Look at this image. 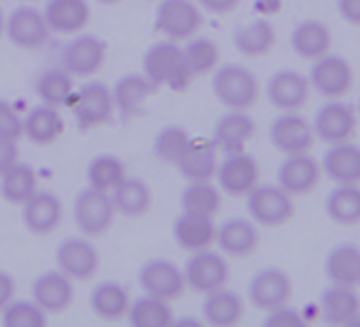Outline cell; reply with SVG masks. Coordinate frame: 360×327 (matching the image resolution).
Here are the masks:
<instances>
[{
	"mask_svg": "<svg viewBox=\"0 0 360 327\" xmlns=\"http://www.w3.org/2000/svg\"><path fill=\"white\" fill-rule=\"evenodd\" d=\"M142 75L153 83L155 90L159 87L180 90L193 79L185 66L183 47H180V43L169 39H161L144 51Z\"/></svg>",
	"mask_w": 360,
	"mask_h": 327,
	"instance_id": "cell-1",
	"label": "cell"
},
{
	"mask_svg": "<svg viewBox=\"0 0 360 327\" xmlns=\"http://www.w3.org/2000/svg\"><path fill=\"white\" fill-rule=\"evenodd\" d=\"M212 94L227 109L248 111L259 100L261 83L257 75L244 64H219L212 70Z\"/></svg>",
	"mask_w": 360,
	"mask_h": 327,
	"instance_id": "cell-2",
	"label": "cell"
},
{
	"mask_svg": "<svg viewBox=\"0 0 360 327\" xmlns=\"http://www.w3.org/2000/svg\"><path fill=\"white\" fill-rule=\"evenodd\" d=\"M204 26V11L195 0H157L153 28L169 41L183 43Z\"/></svg>",
	"mask_w": 360,
	"mask_h": 327,
	"instance_id": "cell-3",
	"label": "cell"
},
{
	"mask_svg": "<svg viewBox=\"0 0 360 327\" xmlns=\"http://www.w3.org/2000/svg\"><path fill=\"white\" fill-rule=\"evenodd\" d=\"M248 217L263 228H280L295 215L292 196L278 183H257L246 196Z\"/></svg>",
	"mask_w": 360,
	"mask_h": 327,
	"instance_id": "cell-4",
	"label": "cell"
},
{
	"mask_svg": "<svg viewBox=\"0 0 360 327\" xmlns=\"http://www.w3.org/2000/svg\"><path fill=\"white\" fill-rule=\"evenodd\" d=\"M117 217L110 194L85 185L72 200V219L79 232L87 238L106 234Z\"/></svg>",
	"mask_w": 360,
	"mask_h": 327,
	"instance_id": "cell-5",
	"label": "cell"
},
{
	"mask_svg": "<svg viewBox=\"0 0 360 327\" xmlns=\"http://www.w3.org/2000/svg\"><path fill=\"white\" fill-rule=\"evenodd\" d=\"M229 274L231 270H229L227 257H223V253L219 251H212L210 247L189 253L183 266L187 289H191L193 293H202V295L225 287L229 283Z\"/></svg>",
	"mask_w": 360,
	"mask_h": 327,
	"instance_id": "cell-6",
	"label": "cell"
},
{
	"mask_svg": "<svg viewBox=\"0 0 360 327\" xmlns=\"http://www.w3.org/2000/svg\"><path fill=\"white\" fill-rule=\"evenodd\" d=\"M70 106L75 123L83 132L108 123L115 113L110 87L102 81H87L85 85L75 90Z\"/></svg>",
	"mask_w": 360,
	"mask_h": 327,
	"instance_id": "cell-7",
	"label": "cell"
},
{
	"mask_svg": "<svg viewBox=\"0 0 360 327\" xmlns=\"http://www.w3.org/2000/svg\"><path fill=\"white\" fill-rule=\"evenodd\" d=\"M217 185L231 198H244L261 179V166L255 155L244 151L225 153L214 173Z\"/></svg>",
	"mask_w": 360,
	"mask_h": 327,
	"instance_id": "cell-8",
	"label": "cell"
},
{
	"mask_svg": "<svg viewBox=\"0 0 360 327\" xmlns=\"http://www.w3.org/2000/svg\"><path fill=\"white\" fill-rule=\"evenodd\" d=\"M51 35L43 9H37L32 3H22L7 16L5 39L20 49H41Z\"/></svg>",
	"mask_w": 360,
	"mask_h": 327,
	"instance_id": "cell-9",
	"label": "cell"
},
{
	"mask_svg": "<svg viewBox=\"0 0 360 327\" xmlns=\"http://www.w3.org/2000/svg\"><path fill=\"white\" fill-rule=\"evenodd\" d=\"M309 87L316 90L322 98H341L354 85V68L352 64L339 54H324L311 60V68L307 75Z\"/></svg>",
	"mask_w": 360,
	"mask_h": 327,
	"instance_id": "cell-10",
	"label": "cell"
},
{
	"mask_svg": "<svg viewBox=\"0 0 360 327\" xmlns=\"http://www.w3.org/2000/svg\"><path fill=\"white\" fill-rule=\"evenodd\" d=\"M106 56L108 47L100 37L79 32L62 47L60 66L72 77H91L102 70V66L106 64Z\"/></svg>",
	"mask_w": 360,
	"mask_h": 327,
	"instance_id": "cell-11",
	"label": "cell"
},
{
	"mask_svg": "<svg viewBox=\"0 0 360 327\" xmlns=\"http://www.w3.org/2000/svg\"><path fill=\"white\" fill-rule=\"evenodd\" d=\"M56 268L72 280H89L100 270V251L83 234L68 236L56 247Z\"/></svg>",
	"mask_w": 360,
	"mask_h": 327,
	"instance_id": "cell-12",
	"label": "cell"
},
{
	"mask_svg": "<svg viewBox=\"0 0 360 327\" xmlns=\"http://www.w3.org/2000/svg\"><path fill=\"white\" fill-rule=\"evenodd\" d=\"M138 285L142 293L161 297V300H176L187 291L183 268L165 257H150L138 270Z\"/></svg>",
	"mask_w": 360,
	"mask_h": 327,
	"instance_id": "cell-13",
	"label": "cell"
},
{
	"mask_svg": "<svg viewBox=\"0 0 360 327\" xmlns=\"http://www.w3.org/2000/svg\"><path fill=\"white\" fill-rule=\"evenodd\" d=\"M290 295H292V280L288 272L282 268L276 266L261 268L248 280V302L263 312L288 304Z\"/></svg>",
	"mask_w": 360,
	"mask_h": 327,
	"instance_id": "cell-14",
	"label": "cell"
},
{
	"mask_svg": "<svg viewBox=\"0 0 360 327\" xmlns=\"http://www.w3.org/2000/svg\"><path fill=\"white\" fill-rule=\"evenodd\" d=\"M356 121H358V117H356V111L352 109V104H347L339 98H330L316 111L311 130L318 140L333 144V142L349 140L354 136Z\"/></svg>",
	"mask_w": 360,
	"mask_h": 327,
	"instance_id": "cell-15",
	"label": "cell"
},
{
	"mask_svg": "<svg viewBox=\"0 0 360 327\" xmlns=\"http://www.w3.org/2000/svg\"><path fill=\"white\" fill-rule=\"evenodd\" d=\"M276 179H278V185L282 190H286L292 198L307 196L318 187V183L322 179L320 161L314 155H309V151L286 155L280 161Z\"/></svg>",
	"mask_w": 360,
	"mask_h": 327,
	"instance_id": "cell-16",
	"label": "cell"
},
{
	"mask_svg": "<svg viewBox=\"0 0 360 327\" xmlns=\"http://www.w3.org/2000/svg\"><path fill=\"white\" fill-rule=\"evenodd\" d=\"M314 138L311 123L299 111H280L269 123V142L284 155L309 151Z\"/></svg>",
	"mask_w": 360,
	"mask_h": 327,
	"instance_id": "cell-17",
	"label": "cell"
},
{
	"mask_svg": "<svg viewBox=\"0 0 360 327\" xmlns=\"http://www.w3.org/2000/svg\"><path fill=\"white\" fill-rule=\"evenodd\" d=\"M24 228L34 236L53 234L64 219V202L49 190H37L22 206Z\"/></svg>",
	"mask_w": 360,
	"mask_h": 327,
	"instance_id": "cell-18",
	"label": "cell"
},
{
	"mask_svg": "<svg viewBox=\"0 0 360 327\" xmlns=\"http://www.w3.org/2000/svg\"><path fill=\"white\" fill-rule=\"evenodd\" d=\"M309 81L295 68L276 70L265 85V96L269 104L278 111H299L309 100Z\"/></svg>",
	"mask_w": 360,
	"mask_h": 327,
	"instance_id": "cell-19",
	"label": "cell"
},
{
	"mask_svg": "<svg viewBox=\"0 0 360 327\" xmlns=\"http://www.w3.org/2000/svg\"><path fill=\"white\" fill-rule=\"evenodd\" d=\"M30 297L47 312V314H60L70 308L75 302V280L68 278L58 268L45 270L37 274V278L30 285Z\"/></svg>",
	"mask_w": 360,
	"mask_h": 327,
	"instance_id": "cell-20",
	"label": "cell"
},
{
	"mask_svg": "<svg viewBox=\"0 0 360 327\" xmlns=\"http://www.w3.org/2000/svg\"><path fill=\"white\" fill-rule=\"evenodd\" d=\"M259 230L257 223L248 217H229L223 223L217 226V236L214 242L221 249L223 255L229 257H248L257 251L259 247Z\"/></svg>",
	"mask_w": 360,
	"mask_h": 327,
	"instance_id": "cell-21",
	"label": "cell"
},
{
	"mask_svg": "<svg viewBox=\"0 0 360 327\" xmlns=\"http://www.w3.org/2000/svg\"><path fill=\"white\" fill-rule=\"evenodd\" d=\"M257 132L255 119L240 109H227L225 115H221L212 128V142L223 153L244 151L246 144L252 140Z\"/></svg>",
	"mask_w": 360,
	"mask_h": 327,
	"instance_id": "cell-22",
	"label": "cell"
},
{
	"mask_svg": "<svg viewBox=\"0 0 360 327\" xmlns=\"http://www.w3.org/2000/svg\"><path fill=\"white\" fill-rule=\"evenodd\" d=\"M320 168L333 183H360V144L333 142L322 155Z\"/></svg>",
	"mask_w": 360,
	"mask_h": 327,
	"instance_id": "cell-23",
	"label": "cell"
},
{
	"mask_svg": "<svg viewBox=\"0 0 360 327\" xmlns=\"http://www.w3.org/2000/svg\"><path fill=\"white\" fill-rule=\"evenodd\" d=\"M172 236H174L176 245L187 253L208 249L214 245V236H217L214 217H204V215L180 211V215L172 223Z\"/></svg>",
	"mask_w": 360,
	"mask_h": 327,
	"instance_id": "cell-24",
	"label": "cell"
},
{
	"mask_svg": "<svg viewBox=\"0 0 360 327\" xmlns=\"http://www.w3.org/2000/svg\"><path fill=\"white\" fill-rule=\"evenodd\" d=\"M219 166V149L212 140L193 136L187 151L176 161L178 173L187 181H208L214 179Z\"/></svg>",
	"mask_w": 360,
	"mask_h": 327,
	"instance_id": "cell-25",
	"label": "cell"
},
{
	"mask_svg": "<svg viewBox=\"0 0 360 327\" xmlns=\"http://www.w3.org/2000/svg\"><path fill=\"white\" fill-rule=\"evenodd\" d=\"M43 13L51 32L58 35H79L91 20L87 0H47Z\"/></svg>",
	"mask_w": 360,
	"mask_h": 327,
	"instance_id": "cell-26",
	"label": "cell"
},
{
	"mask_svg": "<svg viewBox=\"0 0 360 327\" xmlns=\"http://www.w3.org/2000/svg\"><path fill=\"white\" fill-rule=\"evenodd\" d=\"M202 319L214 327H231L244 319V300L238 291L227 285L214 289L204 295L202 302Z\"/></svg>",
	"mask_w": 360,
	"mask_h": 327,
	"instance_id": "cell-27",
	"label": "cell"
},
{
	"mask_svg": "<svg viewBox=\"0 0 360 327\" xmlns=\"http://www.w3.org/2000/svg\"><path fill=\"white\" fill-rule=\"evenodd\" d=\"M153 92H155L153 83L142 73H125L110 87L115 111L123 119H129L142 109V104L148 100Z\"/></svg>",
	"mask_w": 360,
	"mask_h": 327,
	"instance_id": "cell-28",
	"label": "cell"
},
{
	"mask_svg": "<svg viewBox=\"0 0 360 327\" xmlns=\"http://www.w3.org/2000/svg\"><path fill=\"white\" fill-rule=\"evenodd\" d=\"M129 302H131L129 291L119 280H102L89 293V308H91V312L98 319L108 321V323L125 319Z\"/></svg>",
	"mask_w": 360,
	"mask_h": 327,
	"instance_id": "cell-29",
	"label": "cell"
},
{
	"mask_svg": "<svg viewBox=\"0 0 360 327\" xmlns=\"http://www.w3.org/2000/svg\"><path fill=\"white\" fill-rule=\"evenodd\" d=\"M320 312L330 325H347L360 312V295L349 285L330 283L320 293Z\"/></svg>",
	"mask_w": 360,
	"mask_h": 327,
	"instance_id": "cell-30",
	"label": "cell"
},
{
	"mask_svg": "<svg viewBox=\"0 0 360 327\" xmlns=\"http://www.w3.org/2000/svg\"><path fill=\"white\" fill-rule=\"evenodd\" d=\"M333 47V32L320 20H303L290 32V49L303 60H316Z\"/></svg>",
	"mask_w": 360,
	"mask_h": 327,
	"instance_id": "cell-31",
	"label": "cell"
},
{
	"mask_svg": "<svg viewBox=\"0 0 360 327\" xmlns=\"http://www.w3.org/2000/svg\"><path fill=\"white\" fill-rule=\"evenodd\" d=\"M22 123H24V138L41 147L56 142L64 132V119L60 115V109L43 102L32 106L22 117Z\"/></svg>",
	"mask_w": 360,
	"mask_h": 327,
	"instance_id": "cell-32",
	"label": "cell"
},
{
	"mask_svg": "<svg viewBox=\"0 0 360 327\" xmlns=\"http://www.w3.org/2000/svg\"><path fill=\"white\" fill-rule=\"evenodd\" d=\"M110 200H112L117 215L134 219V217H142L144 213H148V209L153 206V192L146 181L127 175L110 192Z\"/></svg>",
	"mask_w": 360,
	"mask_h": 327,
	"instance_id": "cell-33",
	"label": "cell"
},
{
	"mask_svg": "<svg viewBox=\"0 0 360 327\" xmlns=\"http://www.w3.org/2000/svg\"><path fill=\"white\" fill-rule=\"evenodd\" d=\"M326 217L337 226L360 223V183H337L324 200Z\"/></svg>",
	"mask_w": 360,
	"mask_h": 327,
	"instance_id": "cell-34",
	"label": "cell"
},
{
	"mask_svg": "<svg viewBox=\"0 0 360 327\" xmlns=\"http://www.w3.org/2000/svg\"><path fill=\"white\" fill-rule=\"evenodd\" d=\"M39 190V177L32 164L18 159L0 175V198L9 204L22 206Z\"/></svg>",
	"mask_w": 360,
	"mask_h": 327,
	"instance_id": "cell-35",
	"label": "cell"
},
{
	"mask_svg": "<svg viewBox=\"0 0 360 327\" xmlns=\"http://www.w3.org/2000/svg\"><path fill=\"white\" fill-rule=\"evenodd\" d=\"M324 274L328 283L356 287L360 280V247L354 242H341L326 253Z\"/></svg>",
	"mask_w": 360,
	"mask_h": 327,
	"instance_id": "cell-36",
	"label": "cell"
},
{
	"mask_svg": "<svg viewBox=\"0 0 360 327\" xmlns=\"http://www.w3.org/2000/svg\"><path fill=\"white\" fill-rule=\"evenodd\" d=\"M34 94L43 104L62 109L75 96V77L62 66L45 68L34 81Z\"/></svg>",
	"mask_w": 360,
	"mask_h": 327,
	"instance_id": "cell-37",
	"label": "cell"
},
{
	"mask_svg": "<svg viewBox=\"0 0 360 327\" xmlns=\"http://www.w3.org/2000/svg\"><path fill=\"white\" fill-rule=\"evenodd\" d=\"M276 45V28L267 18L248 22L233 32V47L246 58H261Z\"/></svg>",
	"mask_w": 360,
	"mask_h": 327,
	"instance_id": "cell-38",
	"label": "cell"
},
{
	"mask_svg": "<svg viewBox=\"0 0 360 327\" xmlns=\"http://www.w3.org/2000/svg\"><path fill=\"white\" fill-rule=\"evenodd\" d=\"M125 319L134 327H169L174 321V310L167 300L142 293L129 302Z\"/></svg>",
	"mask_w": 360,
	"mask_h": 327,
	"instance_id": "cell-39",
	"label": "cell"
},
{
	"mask_svg": "<svg viewBox=\"0 0 360 327\" xmlns=\"http://www.w3.org/2000/svg\"><path fill=\"white\" fill-rule=\"evenodd\" d=\"M127 177V166L115 153H98L89 159L85 168L87 185L100 192H112Z\"/></svg>",
	"mask_w": 360,
	"mask_h": 327,
	"instance_id": "cell-40",
	"label": "cell"
},
{
	"mask_svg": "<svg viewBox=\"0 0 360 327\" xmlns=\"http://www.w3.org/2000/svg\"><path fill=\"white\" fill-rule=\"evenodd\" d=\"M180 211L214 217L221 211V190L208 181H187L185 190L180 192Z\"/></svg>",
	"mask_w": 360,
	"mask_h": 327,
	"instance_id": "cell-41",
	"label": "cell"
},
{
	"mask_svg": "<svg viewBox=\"0 0 360 327\" xmlns=\"http://www.w3.org/2000/svg\"><path fill=\"white\" fill-rule=\"evenodd\" d=\"M183 47V60L191 77H202L212 73L221 62V49L210 37L193 35L185 41Z\"/></svg>",
	"mask_w": 360,
	"mask_h": 327,
	"instance_id": "cell-42",
	"label": "cell"
},
{
	"mask_svg": "<svg viewBox=\"0 0 360 327\" xmlns=\"http://www.w3.org/2000/svg\"><path fill=\"white\" fill-rule=\"evenodd\" d=\"M191 138L193 136L185 125H178V123L163 125L153 138V155L163 164L176 166V161L187 151Z\"/></svg>",
	"mask_w": 360,
	"mask_h": 327,
	"instance_id": "cell-43",
	"label": "cell"
},
{
	"mask_svg": "<svg viewBox=\"0 0 360 327\" xmlns=\"http://www.w3.org/2000/svg\"><path fill=\"white\" fill-rule=\"evenodd\" d=\"M49 314L30 297L18 300L13 297L3 310H0V323L5 327H45Z\"/></svg>",
	"mask_w": 360,
	"mask_h": 327,
	"instance_id": "cell-44",
	"label": "cell"
},
{
	"mask_svg": "<svg viewBox=\"0 0 360 327\" xmlns=\"http://www.w3.org/2000/svg\"><path fill=\"white\" fill-rule=\"evenodd\" d=\"M0 138L20 142L24 138V123L13 104L5 98H0Z\"/></svg>",
	"mask_w": 360,
	"mask_h": 327,
	"instance_id": "cell-45",
	"label": "cell"
},
{
	"mask_svg": "<svg viewBox=\"0 0 360 327\" xmlns=\"http://www.w3.org/2000/svg\"><path fill=\"white\" fill-rule=\"evenodd\" d=\"M263 325L265 327H303L305 316L297 308H292L288 304H282V306L271 308V310L265 312Z\"/></svg>",
	"mask_w": 360,
	"mask_h": 327,
	"instance_id": "cell-46",
	"label": "cell"
},
{
	"mask_svg": "<svg viewBox=\"0 0 360 327\" xmlns=\"http://www.w3.org/2000/svg\"><path fill=\"white\" fill-rule=\"evenodd\" d=\"M202 7V11L212 13V16H227L240 7L242 0H195Z\"/></svg>",
	"mask_w": 360,
	"mask_h": 327,
	"instance_id": "cell-47",
	"label": "cell"
},
{
	"mask_svg": "<svg viewBox=\"0 0 360 327\" xmlns=\"http://www.w3.org/2000/svg\"><path fill=\"white\" fill-rule=\"evenodd\" d=\"M337 11L349 26H360V0H337Z\"/></svg>",
	"mask_w": 360,
	"mask_h": 327,
	"instance_id": "cell-48",
	"label": "cell"
},
{
	"mask_svg": "<svg viewBox=\"0 0 360 327\" xmlns=\"http://www.w3.org/2000/svg\"><path fill=\"white\" fill-rule=\"evenodd\" d=\"M20 159V149L15 140H3L0 138V175H3L11 164Z\"/></svg>",
	"mask_w": 360,
	"mask_h": 327,
	"instance_id": "cell-49",
	"label": "cell"
},
{
	"mask_svg": "<svg viewBox=\"0 0 360 327\" xmlns=\"http://www.w3.org/2000/svg\"><path fill=\"white\" fill-rule=\"evenodd\" d=\"M15 291H18V283L13 274L7 270H0V310L15 297Z\"/></svg>",
	"mask_w": 360,
	"mask_h": 327,
	"instance_id": "cell-50",
	"label": "cell"
},
{
	"mask_svg": "<svg viewBox=\"0 0 360 327\" xmlns=\"http://www.w3.org/2000/svg\"><path fill=\"white\" fill-rule=\"evenodd\" d=\"M174 327H200L204 325V319H193V316H183V319H176L172 321Z\"/></svg>",
	"mask_w": 360,
	"mask_h": 327,
	"instance_id": "cell-51",
	"label": "cell"
},
{
	"mask_svg": "<svg viewBox=\"0 0 360 327\" xmlns=\"http://www.w3.org/2000/svg\"><path fill=\"white\" fill-rule=\"evenodd\" d=\"M5 24H7V13L3 11V7H0V39L5 37Z\"/></svg>",
	"mask_w": 360,
	"mask_h": 327,
	"instance_id": "cell-52",
	"label": "cell"
},
{
	"mask_svg": "<svg viewBox=\"0 0 360 327\" xmlns=\"http://www.w3.org/2000/svg\"><path fill=\"white\" fill-rule=\"evenodd\" d=\"M98 3H102V5H115V3H119V0H98Z\"/></svg>",
	"mask_w": 360,
	"mask_h": 327,
	"instance_id": "cell-53",
	"label": "cell"
},
{
	"mask_svg": "<svg viewBox=\"0 0 360 327\" xmlns=\"http://www.w3.org/2000/svg\"><path fill=\"white\" fill-rule=\"evenodd\" d=\"M356 117H358V121H360V100H358V111H356Z\"/></svg>",
	"mask_w": 360,
	"mask_h": 327,
	"instance_id": "cell-54",
	"label": "cell"
},
{
	"mask_svg": "<svg viewBox=\"0 0 360 327\" xmlns=\"http://www.w3.org/2000/svg\"><path fill=\"white\" fill-rule=\"evenodd\" d=\"M18 3H37V0H18Z\"/></svg>",
	"mask_w": 360,
	"mask_h": 327,
	"instance_id": "cell-55",
	"label": "cell"
},
{
	"mask_svg": "<svg viewBox=\"0 0 360 327\" xmlns=\"http://www.w3.org/2000/svg\"><path fill=\"white\" fill-rule=\"evenodd\" d=\"M358 285H360V280H358Z\"/></svg>",
	"mask_w": 360,
	"mask_h": 327,
	"instance_id": "cell-56",
	"label": "cell"
}]
</instances>
